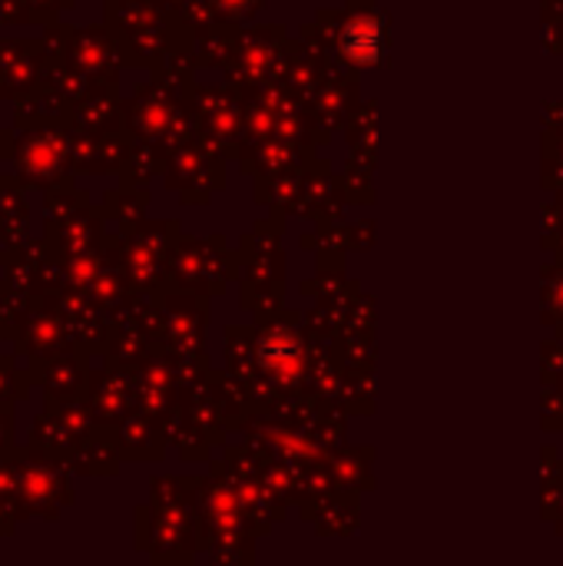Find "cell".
<instances>
[{
	"mask_svg": "<svg viewBox=\"0 0 563 566\" xmlns=\"http://www.w3.org/2000/svg\"><path fill=\"white\" fill-rule=\"evenodd\" d=\"M345 53L355 60V63H371L379 56V27L371 21H358L345 30V40H342Z\"/></svg>",
	"mask_w": 563,
	"mask_h": 566,
	"instance_id": "1",
	"label": "cell"
}]
</instances>
